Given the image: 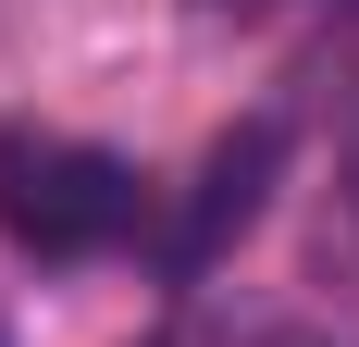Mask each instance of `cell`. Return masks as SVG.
I'll return each mask as SVG.
<instances>
[{
	"label": "cell",
	"mask_w": 359,
	"mask_h": 347,
	"mask_svg": "<svg viewBox=\"0 0 359 347\" xmlns=\"http://www.w3.org/2000/svg\"><path fill=\"white\" fill-rule=\"evenodd\" d=\"M149 223L137 162H111L87 137H50V124H0V236L25 261H100Z\"/></svg>",
	"instance_id": "1"
},
{
	"label": "cell",
	"mask_w": 359,
	"mask_h": 347,
	"mask_svg": "<svg viewBox=\"0 0 359 347\" xmlns=\"http://www.w3.org/2000/svg\"><path fill=\"white\" fill-rule=\"evenodd\" d=\"M273 162H285V124H236V137L198 162V186H186V211H174V236H161V273H174V285H198L223 248L248 236V211H260V186H273Z\"/></svg>",
	"instance_id": "2"
},
{
	"label": "cell",
	"mask_w": 359,
	"mask_h": 347,
	"mask_svg": "<svg viewBox=\"0 0 359 347\" xmlns=\"http://www.w3.org/2000/svg\"><path fill=\"white\" fill-rule=\"evenodd\" d=\"M347 223H359V137H347Z\"/></svg>",
	"instance_id": "3"
},
{
	"label": "cell",
	"mask_w": 359,
	"mask_h": 347,
	"mask_svg": "<svg viewBox=\"0 0 359 347\" xmlns=\"http://www.w3.org/2000/svg\"><path fill=\"white\" fill-rule=\"evenodd\" d=\"M248 347H310V335H248Z\"/></svg>",
	"instance_id": "4"
}]
</instances>
